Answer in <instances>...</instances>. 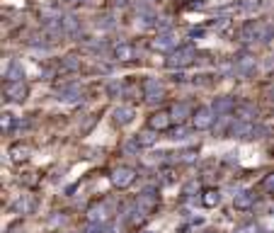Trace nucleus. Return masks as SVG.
<instances>
[{
    "mask_svg": "<svg viewBox=\"0 0 274 233\" xmlns=\"http://www.w3.org/2000/svg\"><path fill=\"white\" fill-rule=\"evenodd\" d=\"M139 209L143 211V214H148V211L155 209V204H158V194H155V189H143L141 194L136 197V202H133Z\"/></svg>",
    "mask_w": 274,
    "mask_h": 233,
    "instance_id": "obj_9",
    "label": "nucleus"
},
{
    "mask_svg": "<svg viewBox=\"0 0 274 233\" xmlns=\"http://www.w3.org/2000/svg\"><path fill=\"white\" fill-rule=\"evenodd\" d=\"M194 56H197L194 46H182V49H175L173 54H167L165 66L173 68V71H180V68H187L189 63H194Z\"/></svg>",
    "mask_w": 274,
    "mask_h": 233,
    "instance_id": "obj_1",
    "label": "nucleus"
},
{
    "mask_svg": "<svg viewBox=\"0 0 274 233\" xmlns=\"http://www.w3.org/2000/svg\"><path fill=\"white\" fill-rule=\"evenodd\" d=\"M264 68H267V71H274V56L269 61H264Z\"/></svg>",
    "mask_w": 274,
    "mask_h": 233,
    "instance_id": "obj_38",
    "label": "nucleus"
},
{
    "mask_svg": "<svg viewBox=\"0 0 274 233\" xmlns=\"http://www.w3.org/2000/svg\"><path fill=\"white\" fill-rule=\"evenodd\" d=\"M235 233H260V226L257 223H245V226H238Z\"/></svg>",
    "mask_w": 274,
    "mask_h": 233,
    "instance_id": "obj_28",
    "label": "nucleus"
},
{
    "mask_svg": "<svg viewBox=\"0 0 274 233\" xmlns=\"http://www.w3.org/2000/svg\"><path fill=\"white\" fill-rule=\"evenodd\" d=\"M139 20H141V27H153V24H155V15H153V12H141V17H139Z\"/></svg>",
    "mask_w": 274,
    "mask_h": 233,
    "instance_id": "obj_27",
    "label": "nucleus"
},
{
    "mask_svg": "<svg viewBox=\"0 0 274 233\" xmlns=\"http://www.w3.org/2000/svg\"><path fill=\"white\" fill-rule=\"evenodd\" d=\"M29 155H32V151H29V146L27 144H15L10 148V158L15 160V163H24Z\"/></svg>",
    "mask_w": 274,
    "mask_h": 233,
    "instance_id": "obj_16",
    "label": "nucleus"
},
{
    "mask_svg": "<svg viewBox=\"0 0 274 233\" xmlns=\"http://www.w3.org/2000/svg\"><path fill=\"white\" fill-rule=\"evenodd\" d=\"M114 3H117V5H124V3H126V0H114Z\"/></svg>",
    "mask_w": 274,
    "mask_h": 233,
    "instance_id": "obj_39",
    "label": "nucleus"
},
{
    "mask_svg": "<svg viewBox=\"0 0 274 233\" xmlns=\"http://www.w3.org/2000/svg\"><path fill=\"white\" fill-rule=\"evenodd\" d=\"M264 189H267V192H272V194H274V173H272V175H269L267 180H264Z\"/></svg>",
    "mask_w": 274,
    "mask_h": 233,
    "instance_id": "obj_33",
    "label": "nucleus"
},
{
    "mask_svg": "<svg viewBox=\"0 0 274 233\" xmlns=\"http://www.w3.org/2000/svg\"><path fill=\"white\" fill-rule=\"evenodd\" d=\"M136 141H139V146H153L155 141H158V136H155L153 129H148V131H143L136 136Z\"/></svg>",
    "mask_w": 274,
    "mask_h": 233,
    "instance_id": "obj_25",
    "label": "nucleus"
},
{
    "mask_svg": "<svg viewBox=\"0 0 274 233\" xmlns=\"http://www.w3.org/2000/svg\"><path fill=\"white\" fill-rule=\"evenodd\" d=\"M214 114H216L214 107H199V110L194 112V117H192V126L199 129V131H207V129H211L214 122H216V117H214Z\"/></svg>",
    "mask_w": 274,
    "mask_h": 233,
    "instance_id": "obj_2",
    "label": "nucleus"
},
{
    "mask_svg": "<svg viewBox=\"0 0 274 233\" xmlns=\"http://www.w3.org/2000/svg\"><path fill=\"white\" fill-rule=\"evenodd\" d=\"M114 58H117V61H131L133 58V46L126 44V42L117 44L114 46Z\"/></svg>",
    "mask_w": 274,
    "mask_h": 233,
    "instance_id": "obj_20",
    "label": "nucleus"
},
{
    "mask_svg": "<svg viewBox=\"0 0 274 233\" xmlns=\"http://www.w3.org/2000/svg\"><path fill=\"white\" fill-rule=\"evenodd\" d=\"M27 97V85L22 80L20 83H5V100H15V102H22Z\"/></svg>",
    "mask_w": 274,
    "mask_h": 233,
    "instance_id": "obj_10",
    "label": "nucleus"
},
{
    "mask_svg": "<svg viewBox=\"0 0 274 233\" xmlns=\"http://www.w3.org/2000/svg\"><path fill=\"white\" fill-rule=\"evenodd\" d=\"M269 97H272V100H274V88H272V90H269Z\"/></svg>",
    "mask_w": 274,
    "mask_h": 233,
    "instance_id": "obj_41",
    "label": "nucleus"
},
{
    "mask_svg": "<svg viewBox=\"0 0 274 233\" xmlns=\"http://www.w3.org/2000/svg\"><path fill=\"white\" fill-rule=\"evenodd\" d=\"M22 78H24V71L20 63H10V66H8V71H5V80H8V83H20Z\"/></svg>",
    "mask_w": 274,
    "mask_h": 233,
    "instance_id": "obj_21",
    "label": "nucleus"
},
{
    "mask_svg": "<svg viewBox=\"0 0 274 233\" xmlns=\"http://www.w3.org/2000/svg\"><path fill=\"white\" fill-rule=\"evenodd\" d=\"M201 233H216V231H214V228H207V231H201Z\"/></svg>",
    "mask_w": 274,
    "mask_h": 233,
    "instance_id": "obj_40",
    "label": "nucleus"
},
{
    "mask_svg": "<svg viewBox=\"0 0 274 233\" xmlns=\"http://www.w3.org/2000/svg\"><path fill=\"white\" fill-rule=\"evenodd\" d=\"M143 97L151 102V105H158V102H163L165 97V88L160 80H155V78H148L146 83H143Z\"/></svg>",
    "mask_w": 274,
    "mask_h": 233,
    "instance_id": "obj_3",
    "label": "nucleus"
},
{
    "mask_svg": "<svg viewBox=\"0 0 274 233\" xmlns=\"http://www.w3.org/2000/svg\"><path fill=\"white\" fill-rule=\"evenodd\" d=\"M257 73V61L252 56H238L235 58V76L238 78H252Z\"/></svg>",
    "mask_w": 274,
    "mask_h": 233,
    "instance_id": "obj_7",
    "label": "nucleus"
},
{
    "mask_svg": "<svg viewBox=\"0 0 274 233\" xmlns=\"http://www.w3.org/2000/svg\"><path fill=\"white\" fill-rule=\"evenodd\" d=\"M112 180V185L114 187H119V189H126L129 185H133V180H136V173H133L131 168H117L114 173L110 175Z\"/></svg>",
    "mask_w": 274,
    "mask_h": 233,
    "instance_id": "obj_5",
    "label": "nucleus"
},
{
    "mask_svg": "<svg viewBox=\"0 0 274 233\" xmlns=\"http://www.w3.org/2000/svg\"><path fill=\"white\" fill-rule=\"evenodd\" d=\"M80 97H83V92H80V88H78L76 83L66 85L63 90H58V100L66 102V105H76V102H80Z\"/></svg>",
    "mask_w": 274,
    "mask_h": 233,
    "instance_id": "obj_13",
    "label": "nucleus"
},
{
    "mask_svg": "<svg viewBox=\"0 0 274 233\" xmlns=\"http://www.w3.org/2000/svg\"><path fill=\"white\" fill-rule=\"evenodd\" d=\"M61 66H63V71H78L80 68V58L78 56H63V61H61Z\"/></svg>",
    "mask_w": 274,
    "mask_h": 233,
    "instance_id": "obj_26",
    "label": "nucleus"
},
{
    "mask_svg": "<svg viewBox=\"0 0 274 233\" xmlns=\"http://www.w3.org/2000/svg\"><path fill=\"white\" fill-rule=\"evenodd\" d=\"M272 39H274V24L267 22V27H264L262 39H260V42H264V44H267V42H272Z\"/></svg>",
    "mask_w": 274,
    "mask_h": 233,
    "instance_id": "obj_31",
    "label": "nucleus"
},
{
    "mask_svg": "<svg viewBox=\"0 0 274 233\" xmlns=\"http://www.w3.org/2000/svg\"><path fill=\"white\" fill-rule=\"evenodd\" d=\"M66 3H80V0H66Z\"/></svg>",
    "mask_w": 274,
    "mask_h": 233,
    "instance_id": "obj_43",
    "label": "nucleus"
},
{
    "mask_svg": "<svg viewBox=\"0 0 274 233\" xmlns=\"http://www.w3.org/2000/svg\"><path fill=\"white\" fill-rule=\"evenodd\" d=\"M173 122V117L167 114V112H155L153 117H148V129H153V131H163L167 129Z\"/></svg>",
    "mask_w": 274,
    "mask_h": 233,
    "instance_id": "obj_12",
    "label": "nucleus"
},
{
    "mask_svg": "<svg viewBox=\"0 0 274 233\" xmlns=\"http://www.w3.org/2000/svg\"><path fill=\"white\" fill-rule=\"evenodd\" d=\"M63 20V34H78L80 32V22H78L76 15H66V17H61Z\"/></svg>",
    "mask_w": 274,
    "mask_h": 233,
    "instance_id": "obj_22",
    "label": "nucleus"
},
{
    "mask_svg": "<svg viewBox=\"0 0 274 233\" xmlns=\"http://www.w3.org/2000/svg\"><path fill=\"white\" fill-rule=\"evenodd\" d=\"M255 117H257V107L255 105H243L238 110V119H243V122H252Z\"/></svg>",
    "mask_w": 274,
    "mask_h": 233,
    "instance_id": "obj_24",
    "label": "nucleus"
},
{
    "mask_svg": "<svg viewBox=\"0 0 274 233\" xmlns=\"http://www.w3.org/2000/svg\"><path fill=\"white\" fill-rule=\"evenodd\" d=\"M267 5V0H243L238 3V10L245 12V15H255V12H260Z\"/></svg>",
    "mask_w": 274,
    "mask_h": 233,
    "instance_id": "obj_17",
    "label": "nucleus"
},
{
    "mask_svg": "<svg viewBox=\"0 0 274 233\" xmlns=\"http://www.w3.org/2000/svg\"><path fill=\"white\" fill-rule=\"evenodd\" d=\"M110 219V207L102 202V204H92L88 209V221L92 223V226H102V223Z\"/></svg>",
    "mask_w": 274,
    "mask_h": 233,
    "instance_id": "obj_8",
    "label": "nucleus"
},
{
    "mask_svg": "<svg viewBox=\"0 0 274 233\" xmlns=\"http://www.w3.org/2000/svg\"><path fill=\"white\" fill-rule=\"evenodd\" d=\"M34 207H37V202L29 197V194H24V197H20V199L12 204V209L17 211V214H32Z\"/></svg>",
    "mask_w": 274,
    "mask_h": 233,
    "instance_id": "obj_18",
    "label": "nucleus"
},
{
    "mask_svg": "<svg viewBox=\"0 0 274 233\" xmlns=\"http://www.w3.org/2000/svg\"><path fill=\"white\" fill-rule=\"evenodd\" d=\"M199 187H201V185H199L197 180H192V182H187V185H185V194H189V197H194V194L199 192Z\"/></svg>",
    "mask_w": 274,
    "mask_h": 233,
    "instance_id": "obj_30",
    "label": "nucleus"
},
{
    "mask_svg": "<svg viewBox=\"0 0 274 233\" xmlns=\"http://www.w3.org/2000/svg\"><path fill=\"white\" fill-rule=\"evenodd\" d=\"M0 124H3V131H5V134H10V126L15 124V119H12V114H8V112H5V114H3V119H0Z\"/></svg>",
    "mask_w": 274,
    "mask_h": 233,
    "instance_id": "obj_29",
    "label": "nucleus"
},
{
    "mask_svg": "<svg viewBox=\"0 0 274 233\" xmlns=\"http://www.w3.org/2000/svg\"><path fill=\"white\" fill-rule=\"evenodd\" d=\"M264 27H267V22H262V20H252V22H248L245 27H243L241 39L243 42H260Z\"/></svg>",
    "mask_w": 274,
    "mask_h": 233,
    "instance_id": "obj_6",
    "label": "nucleus"
},
{
    "mask_svg": "<svg viewBox=\"0 0 274 233\" xmlns=\"http://www.w3.org/2000/svg\"><path fill=\"white\" fill-rule=\"evenodd\" d=\"M141 3H155V0H141Z\"/></svg>",
    "mask_w": 274,
    "mask_h": 233,
    "instance_id": "obj_42",
    "label": "nucleus"
},
{
    "mask_svg": "<svg viewBox=\"0 0 274 233\" xmlns=\"http://www.w3.org/2000/svg\"><path fill=\"white\" fill-rule=\"evenodd\" d=\"M158 27H160L163 32H170V29H173V24H170V20H165V17H160V22H158Z\"/></svg>",
    "mask_w": 274,
    "mask_h": 233,
    "instance_id": "obj_34",
    "label": "nucleus"
},
{
    "mask_svg": "<svg viewBox=\"0 0 274 233\" xmlns=\"http://www.w3.org/2000/svg\"><path fill=\"white\" fill-rule=\"evenodd\" d=\"M170 117H173L175 122H185L187 117H189V105H187V102H175V105L170 107Z\"/></svg>",
    "mask_w": 274,
    "mask_h": 233,
    "instance_id": "obj_19",
    "label": "nucleus"
},
{
    "mask_svg": "<svg viewBox=\"0 0 274 233\" xmlns=\"http://www.w3.org/2000/svg\"><path fill=\"white\" fill-rule=\"evenodd\" d=\"M211 107H214V112H216V114H223V117H226V114H230V112H233L235 102H233V97H228V95H226V97H216Z\"/></svg>",
    "mask_w": 274,
    "mask_h": 233,
    "instance_id": "obj_15",
    "label": "nucleus"
},
{
    "mask_svg": "<svg viewBox=\"0 0 274 233\" xmlns=\"http://www.w3.org/2000/svg\"><path fill=\"white\" fill-rule=\"evenodd\" d=\"M187 136H189V134H185L182 129H177V131H173V136H170V139H173V141H185Z\"/></svg>",
    "mask_w": 274,
    "mask_h": 233,
    "instance_id": "obj_32",
    "label": "nucleus"
},
{
    "mask_svg": "<svg viewBox=\"0 0 274 233\" xmlns=\"http://www.w3.org/2000/svg\"><path fill=\"white\" fill-rule=\"evenodd\" d=\"M97 27L107 29V27H114V22H112V17H102V22H97Z\"/></svg>",
    "mask_w": 274,
    "mask_h": 233,
    "instance_id": "obj_36",
    "label": "nucleus"
},
{
    "mask_svg": "<svg viewBox=\"0 0 274 233\" xmlns=\"http://www.w3.org/2000/svg\"><path fill=\"white\" fill-rule=\"evenodd\" d=\"M133 107H129V105H121V107H117V110L112 112V117H114V124L117 126H129V124L133 122Z\"/></svg>",
    "mask_w": 274,
    "mask_h": 233,
    "instance_id": "obj_11",
    "label": "nucleus"
},
{
    "mask_svg": "<svg viewBox=\"0 0 274 233\" xmlns=\"http://www.w3.org/2000/svg\"><path fill=\"white\" fill-rule=\"evenodd\" d=\"M201 34H204V29H201V27H192V29L187 32V37H192V39H197V37H201Z\"/></svg>",
    "mask_w": 274,
    "mask_h": 233,
    "instance_id": "obj_35",
    "label": "nucleus"
},
{
    "mask_svg": "<svg viewBox=\"0 0 274 233\" xmlns=\"http://www.w3.org/2000/svg\"><path fill=\"white\" fill-rule=\"evenodd\" d=\"M119 83H112V85H110V88H107V92H110V95H119Z\"/></svg>",
    "mask_w": 274,
    "mask_h": 233,
    "instance_id": "obj_37",
    "label": "nucleus"
},
{
    "mask_svg": "<svg viewBox=\"0 0 274 233\" xmlns=\"http://www.w3.org/2000/svg\"><path fill=\"white\" fill-rule=\"evenodd\" d=\"M151 46H153V51H160V54H173L177 49V37L173 32H163L155 37Z\"/></svg>",
    "mask_w": 274,
    "mask_h": 233,
    "instance_id": "obj_4",
    "label": "nucleus"
},
{
    "mask_svg": "<svg viewBox=\"0 0 274 233\" xmlns=\"http://www.w3.org/2000/svg\"><path fill=\"white\" fill-rule=\"evenodd\" d=\"M255 199H257V197L252 194L250 189H241V192H238V194L233 197V204H235V209L243 211V209H252Z\"/></svg>",
    "mask_w": 274,
    "mask_h": 233,
    "instance_id": "obj_14",
    "label": "nucleus"
},
{
    "mask_svg": "<svg viewBox=\"0 0 274 233\" xmlns=\"http://www.w3.org/2000/svg\"><path fill=\"white\" fill-rule=\"evenodd\" d=\"M219 202H221V194L216 192V189H207V192H204V197H201V204H204L207 209L219 207Z\"/></svg>",
    "mask_w": 274,
    "mask_h": 233,
    "instance_id": "obj_23",
    "label": "nucleus"
}]
</instances>
